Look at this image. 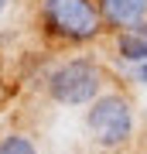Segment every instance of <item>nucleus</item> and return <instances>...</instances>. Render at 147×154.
<instances>
[{"label":"nucleus","instance_id":"20e7f679","mask_svg":"<svg viewBox=\"0 0 147 154\" xmlns=\"http://www.w3.org/2000/svg\"><path fill=\"white\" fill-rule=\"evenodd\" d=\"M99 17L120 31H133L147 17V0H99Z\"/></svg>","mask_w":147,"mask_h":154},{"label":"nucleus","instance_id":"423d86ee","mask_svg":"<svg viewBox=\"0 0 147 154\" xmlns=\"http://www.w3.org/2000/svg\"><path fill=\"white\" fill-rule=\"evenodd\" d=\"M0 154H38V147L24 134H4L0 137Z\"/></svg>","mask_w":147,"mask_h":154},{"label":"nucleus","instance_id":"39448f33","mask_svg":"<svg viewBox=\"0 0 147 154\" xmlns=\"http://www.w3.org/2000/svg\"><path fill=\"white\" fill-rule=\"evenodd\" d=\"M116 51L127 62H137V65H147V21L137 24L133 31H123L120 41H116Z\"/></svg>","mask_w":147,"mask_h":154},{"label":"nucleus","instance_id":"0eeeda50","mask_svg":"<svg viewBox=\"0 0 147 154\" xmlns=\"http://www.w3.org/2000/svg\"><path fill=\"white\" fill-rule=\"evenodd\" d=\"M137 79H144V82H147V65H137Z\"/></svg>","mask_w":147,"mask_h":154},{"label":"nucleus","instance_id":"6e6552de","mask_svg":"<svg viewBox=\"0 0 147 154\" xmlns=\"http://www.w3.org/2000/svg\"><path fill=\"white\" fill-rule=\"evenodd\" d=\"M7 4H11V0H0V14H4V7H7Z\"/></svg>","mask_w":147,"mask_h":154},{"label":"nucleus","instance_id":"f257e3e1","mask_svg":"<svg viewBox=\"0 0 147 154\" xmlns=\"http://www.w3.org/2000/svg\"><path fill=\"white\" fill-rule=\"evenodd\" d=\"M41 24L51 38L62 41H93L103 17L93 0H41Z\"/></svg>","mask_w":147,"mask_h":154},{"label":"nucleus","instance_id":"f03ea898","mask_svg":"<svg viewBox=\"0 0 147 154\" xmlns=\"http://www.w3.org/2000/svg\"><path fill=\"white\" fill-rule=\"evenodd\" d=\"M99 89H103V69L93 58H69L51 72L48 79V93L51 99L65 106H82V103H96Z\"/></svg>","mask_w":147,"mask_h":154},{"label":"nucleus","instance_id":"7ed1b4c3","mask_svg":"<svg viewBox=\"0 0 147 154\" xmlns=\"http://www.w3.org/2000/svg\"><path fill=\"white\" fill-rule=\"evenodd\" d=\"M86 127L96 137V144H103V147H120V144H127L130 134H133V110H130V103H127L120 93H106V96H99L96 103L89 106Z\"/></svg>","mask_w":147,"mask_h":154}]
</instances>
